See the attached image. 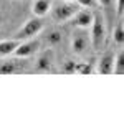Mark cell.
<instances>
[{
  "instance_id": "6da1fadb",
  "label": "cell",
  "mask_w": 124,
  "mask_h": 124,
  "mask_svg": "<svg viewBox=\"0 0 124 124\" xmlns=\"http://www.w3.org/2000/svg\"><path fill=\"white\" fill-rule=\"evenodd\" d=\"M108 30H106V20L101 12H94L93 23H91V45L96 51L101 50L106 43Z\"/></svg>"
},
{
  "instance_id": "7a4b0ae2",
  "label": "cell",
  "mask_w": 124,
  "mask_h": 124,
  "mask_svg": "<svg viewBox=\"0 0 124 124\" xmlns=\"http://www.w3.org/2000/svg\"><path fill=\"white\" fill-rule=\"evenodd\" d=\"M79 10V5L76 2H66V0H60V2H55L51 3V8H50V13H51V18L55 20L56 23H63L66 20H71V17Z\"/></svg>"
},
{
  "instance_id": "3957f363",
  "label": "cell",
  "mask_w": 124,
  "mask_h": 124,
  "mask_svg": "<svg viewBox=\"0 0 124 124\" xmlns=\"http://www.w3.org/2000/svg\"><path fill=\"white\" fill-rule=\"evenodd\" d=\"M43 30V22L40 17H33V18H28L23 27L15 33V38L18 40H28V38H35L37 35H40V31Z\"/></svg>"
},
{
  "instance_id": "277c9868",
  "label": "cell",
  "mask_w": 124,
  "mask_h": 124,
  "mask_svg": "<svg viewBox=\"0 0 124 124\" xmlns=\"http://www.w3.org/2000/svg\"><path fill=\"white\" fill-rule=\"evenodd\" d=\"M40 46H41V41L37 38H28V40H22L20 45L15 48L13 55L18 58H30L33 56L35 53L40 51Z\"/></svg>"
},
{
  "instance_id": "5b68a950",
  "label": "cell",
  "mask_w": 124,
  "mask_h": 124,
  "mask_svg": "<svg viewBox=\"0 0 124 124\" xmlns=\"http://www.w3.org/2000/svg\"><path fill=\"white\" fill-rule=\"evenodd\" d=\"M27 66V61L25 58H5L0 61V75H13V73H18V71H23Z\"/></svg>"
},
{
  "instance_id": "8992f818",
  "label": "cell",
  "mask_w": 124,
  "mask_h": 124,
  "mask_svg": "<svg viewBox=\"0 0 124 124\" xmlns=\"http://www.w3.org/2000/svg\"><path fill=\"white\" fill-rule=\"evenodd\" d=\"M93 17H94V12L89 8H79L71 17V23L78 27V28L81 30H86L88 27H91V23H93Z\"/></svg>"
},
{
  "instance_id": "52a82bcc",
  "label": "cell",
  "mask_w": 124,
  "mask_h": 124,
  "mask_svg": "<svg viewBox=\"0 0 124 124\" xmlns=\"http://www.w3.org/2000/svg\"><path fill=\"white\" fill-rule=\"evenodd\" d=\"M51 70H53V51L51 50H45L37 58L35 71H38V73H48Z\"/></svg>"
},
{
  "instance_id": "ba28073f",
  "label": "cell",
  "mask_w": 124,
  "mask_h": 124,
  "mask_svg": "<svg viewBox=\"0 0 124 124\" xmlns=\"http://www.w3.org/2000/svg\"><path fill=\"white\" fill-rule=\"evenodd\" d=\"M88 45H89V40L88 35L85 31H76L73 33V38H71V50L76 53V55H85L88 51Z\"/></svg>"
},
{
  "instance_id": "9c48e42d",
  "label": "cell",
  "mask_w": 124,
  "mask_h": 124,
  "mask_svg": "<svg viewBox=\"0 0 124 124\" xmlns=\"http://www.w3.org/2000/svg\"><path fill=\"white\" fill-rule=\"evenodd\" d=\"M113 65H114V55L106 53L98 60V73L101 75H111L113 73Z\"/></svg>"
},
{
  "instance_id": "30bf717a",
  "label": "cell",
  "mask_w": 124,
  "mask_h": 124,
  "mask_svg": "<svg viewBox=\"0 0 124 124\" xmlns=\"http://www.w3.org/2000/svg\"><path fill=\"white\" fill-rule=\"evenodd\" d=\"M98 5L101 7V13L104 20L113 22L116 17V0H98Z\"/></svg>"
},
{
  "instance_id": "8fae6325",
  "label": "cell",
  "mask_w": 124,
  "mask_h": 124,
  "mask_svg": "<svg viewBox=\"0 0 124 124\" xmlns=\"http://www.w3.org/2000/svg\"><path fill=\"white\" fill-rule=\"evenodd\" d=\"M51 0H33V5H31V13L35 17H40L43 18L45 15L50 13V8H51Z\"/></svg>"
},
{
  "instance_id": "7c38bea8",
  "label": "cell",
  "mask_w": 124,
  "mask_h": 124,
  "mask_svg": "<svg viewBox=\"0 0 124 124\" xmlns=\"http://www.w3.org/2000/svg\"><path fill=\"white\" fill-rule=\"evenodd\" d=\"M22 40L18 38H10V40H2L0 41V58H7V56H12L15 48L20 45Z\"/></svg>"
},
{
  "instance_id": "4fadbf2b",
  "label": "cell",
  "mask_w": 124,
  "mask_h": 124,
  "mask_svg": "<svg viewBox=\"0 0 124 124\" xmlns=\"http://www.w3.org/2000/svg\"><path fill=\"white\" fill-rule=\"evenodd\" d=\"M113 41L116 45H119V46L123 45V41H124V25L121 20L117 22L116 27H113Z\"/></svg>"
},
{
  "instance_id": "5bb4252c",
  "label": "cell",
  "mask_w": 124,
  "mask_h": 124,
  "mask_svg": "<svg viewBox=\"0 0 124 124\" xmlns=\"http://www.w3.org/2000/svg\"><path fill=\"white\" fill-rule=\"evenodd\" d=\"M61 41V31L60 30H50L45 35V43L48 46H55Z\"/></svg>"
},
{
  "instance_id": "9a60e30c",
  "label": "cell",
  "mask_w": 124,
  "mask_h": 124,
  "mask_svg": "<svg viewBox=\"0 0 124 124\" xmlns=\"http://www.w3.org/2000/svg\"><path fill=\"white\" fill-rule=\"evenodd\" d=\"M113 73H114V75H117V76H121V75L124 73V55H123V51H119V53L114 56Z\"/></svg>"
},
{
  "instance_id": "2e32d148",
  "label": "cell",
  "mask_w": 124,
  "mask_h": 124,
  "mask_svg": "<svg viewBox=\"0 0 124 124\" xmlns=\"http://www.w3.org/2000/svg\"><path fill=\"white\" fill-rule=\"evenodd\" d=\"M76 71L79 75H91L93 73V65H89V63H78Z\"/></svg>"
},
{
  "instance_id": "e0dca14e",
  "label": "cell",
  "mask_w": 124,
  "mask_h": 124,
  "mask_svg": "<svg viewBox=\"0 0 124 124\" xmlns=\"http://www.w3.org/2000/svg\"><path fill=\"white\" fill-rule=\"evenodd\" d=\"M76 3L79 7H86V8H93L98 5V0H76Z\"/></svg>"
},
{
  "instance_id": "ac0fdd59",
  "label": "cell",
  "mask_w": 124,
  "mask_h": 124,
  "mask_svg": "<svg viewBox=\"0 0 124 124\" xmlns=\"http://www.w3.org/2000/svg\"><path fill=\"white\" fill-rule=\"evenodd\" d=\"M76 65L78 63H75V61H66L63 71H65V73H75V71H76Z\"/></svg>"
},
{
  "instance_id": "d6986e66",
  "label": "cell",
  "mask_w": 124,
  "mask_h": 124,
  "mask_svg": "<svg viewBox=\"0 0 124 124\" xmlns=\"http://www.w3.org/2000/svg\"><path fill=\"white\" fill-rule=\"evenodd\" d=\"M123 10H124V7H123V0H116V15L121 18L123 17Z\"/></svg>"
},
{
  "instance_id": "ffe728a7",
  "label": "cell",
  "mask_w": 124,
  "mask_h": 124,
  "mask_svg": "<svg viewBox=\"0 0 124 124\" xmlns=\"http://www.w3.org/2000/svg\"><path fill=\"white\" fill-rule=\"evenodd\" d=\"M66 2H76V0H66Z\"/></svg>"
},
{
  "instance_id": "44dd1931",
  "label": "cell",
  "mask_w": 124,
  "mask_h": 124,
  "mask_svg": "<svg viewBox=\"0 0 124 124\" xmlns=\"http://www.w3.org/2000/svg\"><path fill=\"white\" fill-rule=\"evenodd\" d=\"M0 20H2V18H0Z\"/></svg>"
}]
</instances>
